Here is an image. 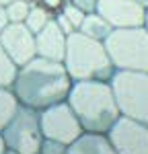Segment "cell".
<instances>
[{"instance_id": "cell-6", "label": "cell", "mask_w": 148, "mask_h": 154, "mask_svg": "<svg viewBox=\"0 0 148 154\" xmlns=\"http://www.w3.org/2000/svg\"><path fill=\"white\" fill-rule=\"evenodd\" d=\"M6 148H11L19 154H39L43 131L39 121V111L27 105H21L14 117L8 121V125L0 131Z\"/></svg>"}, {"instance_id": "cell-17", "label": "cell", "mask_w": 148, "mask_h": 154, "mask_svg": "<svg viewBox=\"0 0 148 154\" xmlns=\"http://www.w3.org/2000/svg\"><path fill=\"white\" fill-rule=\"evenodd\" d=\"M33 4L29 0H12L6 8V17H8V23H25L27 14H29V8Z\"/></svg>"}, {"instance_id": "cell-2", "label": "cell", "mask_w": 148, "mask_h": 154, "mask_svg": "<svg viewBox=\"0 0 148 154\" xmlns=\"http://www.w3.org/2000/svg\"><path fill=\"white\" fill-rule=\"evenodd\" d=\"M68 105L72 107L85 131L107 134L119 119V107L107 80H78L72 82L68 93Z\"/></svg>"}, {"instance_id": "cell-8", "label": "cell", "mask_w": 148, "mask_h": 154, "mask_svg": "<svg viewBox=\"0 0 148 154\" xmlns=\"http://www.w3.org/2000/svg\"><path fill=\"white\" fill-rule=\"evenodd\" d=\"M107 138L117 154H148V125L132 117L119 115Z\"/></svg>"}, {"instance_id": "cell-27", "label": "cell", "mask_w": 148, "mask_h": 154, "mask_svg": "<svg viewBox=\"0 0 148 154\" xmlns=\"http://www.w3.org/2000/svg\"><path fill=\"white\" fill-rule=\"evenodd\" d=\"M138 2H140V4H144V6L148 8V0H138Z\"/></svg>"}, {"instance_id": "cell-19", "label": "cell", "mask_w": 148, "mask_h": 154, "mask_svg": "<svg viewBox=\"0 0 148 154\" xmlns=\"http://www.w3.org/2000/svg\"><path fill=\"white\" fill-rule=\"evenodd\" d=\"M66 148H68L66 144L56 142V140H49V138H43L39 154H66Z\"/></svg>"}, {"instance_id": "cell-15", "label": "cell", "mask_w": 148, "mask_h": 154, "mask_svg": "<svg viewBox=\"0 0 148 154\" xmlns=\"http://www.w3.org/2000/svg\"><path fill=\"white\" fill-rule=\"evenodd\" d=\"M49 21H51V17H49L48 8L41 6V4H33V6L29 8L27 19H25V25H27V29H29L31 33H39Z\"/></svg>"}, {"instance_id": "cell-22", "label": "cell", "mask_w": 148, "mask_h": 154, "mask_svg": "<svg viewBox=\"0 0 148 154\" xmlns=\"http://www.w3.org/2000/svg\"><path fill=\"white\" fill-rule=\"evenodd\" d=\"M41 6H45V8H60L64 6V0H41Z\"/></svg>"}, {"instance_id": "cell-9", "label": "cell", "mask_w": 148, "mask_h": 154, "mask_svg": "<svg viewBox=\"0 0 148 154\" xmlns=\"http://www.w3.org/2000/svg\"><path fill=\"white\" fill-rule=\"evenodd\" d=\"M97 12L113 27H142L146 21V6L138 0H97Z\"/></svg>"}, {"instance_id": "cell-11", "label": "cell", "mask_w": 148, "mask_h": 154, "mask_svg": "<svg viewBox=\"0 0 148 154\" xmlns=\"http://www.w3.org/2000/svg\"><path fill=\"white\" fill-rule=\"evenodd\" d=\"M66 39H68V35L58 27L56 19H51L39 33H35L37 56L48 58V60H56V62H64V56H66Z\"/></svg>"}, {"instance_id": "cell-25", "label": "cell", "mask_w": 148, "mask_h": 154, "mask_svg": "<svg viewBox=\"0 0 148 154\" xmlns=\"http://www.w3.org/2000/svg\"><path fill=\"white\" fill-rule=\"evenodd\" d=\"M11 2H12V0H0V4H2V6H8Z\"/></svg>"}, {"instance_id": "cell-1", "label": "cell", "mask_w": 148, "mask_h": 154, "mask_svg": "<svg viewBox=\"0 0 148 154\" xmlns=\"http://www.w3.org/2000/svg\"><path fill=\"white\" fill-rule=\"evenodd\" d=\"M70 88L72 78L64 62L48 60L41 56H35L31 62L21 66L12 84V91L19 97L21 105L37 111L66 101Z\"/></svg>"}, {"instance_id": "cell-23", "label": "cell", "mask_w": 148, "mask_h": 154, "mask_svg": "<svg viewBox=\"0 0 148 154\" xmlns=\"http://www.w3.org/2000/svg\"><path fill=\"white\" fill-rule=\"evenodd\" d=\"M8 25V17H6V8L0 4V33H2V29Z\"/></svg>"}, {"instance_id": "cell-7", "label": "cell", "mask_w": 148, "mask_h": 154, "mask_svg": "<svg viewBox=\"0 0 148 154\" xmlns=\"http://www.w3.org/2000/svg\"><path fill=\"white\" fill-rule=\"evenodd\" d=\"M39 121H41V131L43 138L56 140L62 144H72L76 138H80L85 130L80 125L78 117L74 115L72 107L68 101H62L56 105H49L39 111Z\"/></svg>"}, {"instance_id": "cell-24", "label": "cell", "mask_w": 148, "mask_h": 154, "mask_svg": "<svg viewBox=\"0 0 148 154\" xmlns=\"http://www.w3.org/2000/svg\"><path fill=\"white\" fill-rule=\"evenodd\" d=\"M6 152V142H4V138H2V134H0V154Z\"/></svg>"}, {"instance_id": "cell-3", "label": "cell", "mask_w": 148, "mask_h": 154, "mask_svg": "<svg viewBox=\"0 0 148 154\" xmlns=\"http://www.w3.org/2000/svg\"><path fill=\"white\" fill-rule=\"evenodd\" d=\"M64 66L72 82L78 80H107L115 74L105 41L91 39L80 31H72L66 39Z\"/></svg>"}, {"instance_id": "cell-21", "label": "cell", "mask_w": 148, "mask_h": 154, "mask_svg": "<svg viewBox=\"0 0 148 154\" xmlns=\"http://www.w3.org/2000/svg\"><path fill=\"white\" fill-rule=\"evenodd\" d=\"M56 23H58V27H60V29L64 31V33H66V35H70V33L74 31V27L70 25V21L64 17V12H62V11L58 12V17H56Z\"/></svg>"}, {"instance_id": "cell-16", "label": "cell", "mask_w": 148, "mask_h": 154, "mask_svg": "<svg viewBox=\"0 0 148 154\" xmlns=\"http://www.w3.org/2000/svg\"><path fill=\"white\" fill-rule=\"evenodd\" d=\"M17 72H19V66L12 62L11 56L0 45V86H12L14 78H17Z\"/></svg>"}, {"instance_id": "cell-26", "label": "cell", "mask_w": 148, "mask_h": 154, "mask_svg": "<svg viewBox=\"0 0 148 154\" xmlns=\"http://www.w3.org/2000/svg\"><path fill=\"white\" fill-rule=\"evenodd\" d=\"M4 154H19V152H14V150H11V148H6V152Z\"/></svg>"}, {"instance_id": "cell-18", "label": "cell", "mask_w": 148, "mask_h": 154, "mask_svg": "<svg viewBox=\"0 0 148 154\" xmlns=\"http://www.w3.org/2000/svg\"><path fill=\"white\" fill-rule=\"evenodd\" d=\"M62 12H64V17L70 21V25L74 27V31H78L80 25H82V21H85V12L80 11V8H76L74 4H70V2H64Z\"/></svg>"}, {"instance_id": "cell-13", "label": "cell", "mask_w": 148, "mask_h": 154, "mask_svg": "<svg viewBox=\"0 0 148 154\" xmlns=\"http://www.w3.org/2000/svg\"><path fill=\"white\" fill-rule=\"evenodd\" d=\"M78 31L85 33L86 37H91V39L105 41V39L111 35L113 27H111V25L107 23L99 12H91V14H85V21H82V25H80Z\"/></svg>"}, {"instance_id": "cell-5", "label": "cell", "mask_w": 148, "mask_h": 154, "mask_svg": "<svg viewBox=\"0 0 148 154\" xmlns=\"http://www.w3.org/2000/svg\"><path fill=\"white\" fill-rule=\"evenodd\" d=\"M109 82L119 113L148 125V72L115 70Z\"/></svg>"}, {"instance_id": "cell-14", "label": "cell", "mask_w": 148, "mask_h": 154, "mask_svg": "<svg viewBox=\"0 0 148 154\" xmlns=\"http://www.w3.org/2000/svg\"><path fill=\"white\" fill-rule=\"evenodd\" d=\"M19 107H21V101L14 95L12 86H0V131L8 125V121L14 117Z\"/></svg>"}, {"instance_id": "cell-4", "label": "cell", "mask_w": 148, "mask_h": 154, "mask_svg": "<svg viewBox=\"0 0 148 154\" xmlns=\"http://www.w3.org/2000/svg\"><path fill=\"white\" fill-rule=\"evenodd\" d=\"M105 48L115 70L148 72V29L144 25L113 29Z\"/></svg>"}, {"instance_id": "cell-20", "label": "cell", "mask_w": 148, "mask_h": 154, "mask_svg": "<svg viewBox=\"0 0 148 154\" xmlns=\"http://www.w3.org/2000/svg\"><path fill=\"white\" fill-rule=\"evenodd\" d=\"M70 4H74L76 8L85 12V14H91V12H97V0H68Z\"/></svg>"}, {"instance_id": "cell-28", "label": "cell", "mask_w": 148, "mask_h": 154, "mask_svg": "<svg viewBox=\"0 0 148 154\" xmlns=\"http://www.w3.org/2000/svg\"><path fill=\"white\" fill-rule=\"evenodd\" d=\"M144 27L148 29V8H146V21H144Z\"/></svg>"}, {"instance_id": "cell-10", "label": "cell", "mask_w": 148, "mask_h": 154, "mask_svg": "<svg viewBox=\"0 0 148 154\" xmlns=\"http://www.w3.org/2000/svg\"><path fill=\"white\" fill-rule=\"evenodd\" d=\"M0 45L21 68L37 56L35 33H31L25 23H8L0 33Z\"/></svg>"}, {"instance_id": "cell-12", "label": "cell", "mask_w": 148, "mask_h": 154, "mask_svg": "<svg viewBox=\"0 0 148 154\" xmlns=\"http://www.w3.org/2000/svg\"><path fill=\"white\" fill-rule=\"evenodd\" d=\"M66 154H117L111 146L107 134H93L85 131L80 138L68 144Z\"/></svg>"}]
</instances>
